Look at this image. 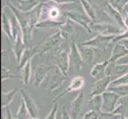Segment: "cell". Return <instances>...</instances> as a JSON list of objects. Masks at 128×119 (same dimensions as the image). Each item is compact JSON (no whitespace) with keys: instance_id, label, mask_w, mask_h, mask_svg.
I'll list each match as a JSON object with an SVG mask.
<instances>
[{"instance_id":"obj_1","label":"cell","mask_w":128,"mask_h":119,"mask_svg":"<svg viewBox=\"0 0 128 119\" xmlns=\"http://www.w3.org/2000/svg\"><path fill=\"white\" fill-rule=\"evenodd\" d=\"M103 97V106L102 111L106 113H112L120 101L121 96L116 94V92L107 91L102 95Z\"/></svg>"},{"instance_id":"obj_2","label":"cell","mask_w":128,"mask_h":119,"mask_svg":"<svg viewBox=\"0 0 128 119\" xmlns=\"http://www.w3.org/2000/svg\"><path fill=\"white\" fill-rule=\"evenodd\" d=\"M112 82V79L109 76H106L99 79L93 84L91 85L92 89L89 93V98H92L96 95H102L104 92L108 91V87Z\"/></svg>"},{"instance_id":"obj_3","label":"cell","mask_w":128,"mask_h":119,"mask_svg":"<svg viewBox=\"0 0 128 119\" xmlns=\"http://www.w3.org/2000/svg\"><path fill=\"white\" fill-rule=\"evenodd\" d=\"M84 81H85L84 78L83 76H75L74 78H72L71 82H70V83H69V85L66 87L63 91H61L58 95L55 97L54 99L52 101V103H57L58 99H60L61 97H63L64 95H65L66 94L70 93V92H72V91H75L82 90L83 86L84 85Z\"/></svg>"},{"instance_id":"obj_4","label":"cell","mask_w":128,"mask_h":119,"mask_svg":"<svg viewBox=\"0 0 128 119\" xmlns=\"http://www.w3.org/2000/svg\"><path fill=\"white\" fill-rule=\"evenodd\" d=\"M20 92L22 97V99L26 104V109H27V111L29 112L30 116L34 118H38L39 109L35 99L24 89H21Z\"/></svg>"},{"instance_id":"obj_5","label":"cell","mask_w":128,"mask_h":119,"mask_svg":"<svg viewBox=\"0 0 128 119\" xmlns=\"http://www.w3.org/2000/svg\"><path fill=\"white\" fill-rule=\"evenodd\" d=\"M84 102V91H79V94L75 97V99L70 103L69 114L72 119H77L79 114L82 109V106Z\"/></svg>"},{"instance_id":"obj_6","label":"cell","mask_w":128,"mask_h":119,"mask_svg":"<svg viewBox=\"0 0 128 119\" xmlns=\"http://www.w3.org/2000/svg\"><path fill=\"white\" fill-rule=\"evenodd\" d=\"M52 68V66L46 64H40L36 66L34 70V84L36 87L40 86Z\"/></svg>"},{"instance_id":"obj_7","label":"cell","mask_w":128,"mask_h":119,"mask_svg":"<svg viewBox=\"0 0 128 119\" xmlns=\"http://www.w3.org/2000/svg\"><path fill=\"white\" fill-rule=\"evenodd\" d=\"M126 74H128V64H118L113 66L111 69L108 68L106 76H111L113 81Z\"/></svg>"},{"instance_id":"obj_8","label":"cell","mask_w":128,"mask_h":119,"mask_svg":"<svg viewBox=\"0 0 128 119\" xmlns=\"http://www.w3.org/2000/svg\"><path fill=\"white\" fill-rule=\"evenodd\" d=\"M66 78H67V76H64L63 72H61L58 68L56 67L55 72L54 75H52L51 80H50V91H55L56 89H57V88L64 83Z\"/></svg>"},{"instance_id":"obj_9","label":"cell","mask_w":128,"mask_h":119,"mask_svg":"<svg viewBox=\"0 0 128 119\" xmlns=\"http://www.w3.org/2000/svg\"><path fill=\"white\" fill-rule=\"evenodd\" d=\"M54 61L55 64H56V67L63 72L64 76H67L69 69V62H68V57L67 54H65L64 52L60 54L56 58L54 59Z\"/></svg>"},{"instance_id":"obj_10","label":"cell","mask_w":128,"mask_h":119,"mask_svg":"<svg viewBox=\"0 0 128 119\" xmlns=\"http://www.w3.org/2000/svg\"><path fill=\"white\" fill-rule=\"evenodd\" d=\"M71 64L73 69L76 72H80L82 68L84 66V63L83 62L80 55L79 54L78 51L75 46L72 47V54H71Z\"/></svg>"},{"instance_id":"obj_11","label":"cell","mask_w":128,"mask_h":119,"mask_svg":"<svg viewBox=\"0 0 128 119\" xmlns=\"http://www.w3.org/2000/svg\"><path fill=\"white\" fill-rule=\"evenodd\" d=\"M87 104H91L93 107L94 111L96 112L100 113L102 111V106H103V97L102 95H96L92 98H90L87 101Z\"/></svg>"},{"instance_id":"obj_12","label":"cell","mask_w":128,"mask_h":119,"mask_svg":"<svg viewBox=\"0 0 128 119\" xmlns=\"http://www.w3.org/2000/svg\"><path fill=\"white\" fill-rule=\"evenodd\" d=\"M24 68L22 69V83L24 84H29L30 83V79H31V62L30 60L26 64L24 67Z\"/></svg>"},{"instance_id":"obj_13","label":"cell","mask_w":128,"mask_h":119,"mask_svg":"<svg viewBox=\"0 0 128 119\" xmlns=\"http://www.w3.org/2000/svg\"><path fill=\"white\" fill-rule=\"evenodd\" d=\"M18 91V88H14V89H12L7 92H5V91L2 92V96L5 98V102L2 104V107H9V106H10V104L13 102V100H14V98L16 95Z\"/></svg>"},{"instance_id":"obj_14","label":"cell","mask_w":128,"mask_h":119,"mask_svg":"<svg viewBox=\"0 0 128 119\" xmlns=\"http://www.w3.org/2000/svg\"><path fill=\"white\" fill-rule=\"evenodd\" d=\"M108 63H109L108 61H105V62H104V63L96 64L90 72L91 76L95 79L98 78V76H100V75L106 69L107 66L108 65Z\"/></svg>"},{"instance_id":"obj_15","label":"cell","mask_w":128,"mask_h":119,"mask_svg":"<svg viewBox=\"0 0 128 119\" xmlns=\"http://www.w3.org/2000/svg\"><path fill=\"white\" fill-rule=\"evenodd\" d=\"M30 114L26 107V104L24 103L23 99L21 100L20 106L18 110V112L15 115L16 119H29L30 118Z\"/></svg>"},{"instance_id":"obj_16","label":"cell","mask_w":128,"mask_h":119,"mask_svg":"<svg viewBox=\"0 0 128 119\" xmlns=\"http://www.w3.org/2000/svg\"><path fill=\"white\" fill-rule=\"evenodd\" d=\"M108 91H111L113 92H116V94L120 95L121 97L128 95V84L126 85H120L117 87H108Z\"/></svg>"},{"instance_id":"obj_17","label":"cell","mask_w":128,"mask_h":119,"mask_svg":"<svg viewBox=\"0 0 128 119\" xmlns=\"http://www.w3.org/2000/svg\"><path fill=\"white\" fill-rule=\"evenodd\" d=\"M128 84V74H126L124 76H122L120 77L118 79H116V80H113L110 86L111 87H117V86H120V85H126Z\"/></svg>"},{"instance_id":"obj_18","label":"cell","mask_w":128,"mask_h":119,"mask_svg":"<svg viewBox=\"0 0 128 119\" xmlns=\"http://www.w3.org/2000/svg\"><path fill=\"white\" fill-rule=\"evenodd\" d=\"M122 116L113 113L100 112L98 119H122Z\"/></svg>"},{"instance_id":"obj_19","label":"cell","mask_w":128,"mask_h":119,"mask_svg":"<svg viewBox=\"0 0 128 119\" xmlns=\"http://www.w3.org/2000/svg\"><path fill=\"white\" fill-rule=\"evenodd\" d=\"M100 113L96 112L94 110H91L88 112L85 113L82 117L78 118L77 119H98Z\"/></svg>"},{"instance_id":"obj_20","label":"cell","mask_w":128,"mask_h":119,"mask_svg":"<svg viewBox=\"0 0 128 119\" xmlns=\"http://www.w3.org/2000/svg\"><path fill=\"white\" fill-rule=\"evenodd\" d=\"M126 53V51L124 50L123 48H117L116 50H114V52H113V55L112 56L111 60H110V63H112L114 61H116V60H118L120 56L125 55Z\"/></svg>"},{"instance_id":"obj_21","label":"cell","mask_w":128,"mask_h":119,"mask_svg":"<svg viewBox=\"0 0 128 119\" xmlns=\"http://www.w3.org/2000/svg\"><path fill=\"white\" fill-rule=\"evenodd\" d=\"M57 109H58V103H55L54 106L51 109L48 115L44 118V119H56V113H57Z\"/></svg>"},{"instance_id":"obj_22","label":"cell","mask_w":128,"mask_h":119,"mask_svg":"<svg viewBox=\"0 0 128 119\" xmlns=\"http://www.w3.org/2000/svg\"><path fill=\"white\" fill-rule=\"evenodd\" d=\"M93 52H92L91 50H85L84 51V56H83V58L84 60H85L87 63H89L91 64L92 61H93Z\"/></svg>"},{"instance_id":"obj_23","label":"cell","mask_w":128,"mask_h":119,"mask_svg":"<svg viewBox=\"0 0 128 119\" xmlns=\"http://www.w3.org/2000/svg\"><path fill=\"white\" fill-rule=\"evenodd\" d=\"M22 79L21 77H19L17 75H12V74H8L6 73L5 71L2 70V81H5L6 79Z\"/></svg>"},{"instance_id":"obj_24","label":"cell","mask_w":128,"mask_h":119,"mask_svg":"<svg viewBox=\"0 0 128 119\" xmlns=\"http://www.w3.org/2000/svg\"><path fill=\"white\" fill-rule=\"evenodd\" d=\"M2 109L5 111V114H6V119H16L15 116L13 115V114L10 111V109L9 108V107H2Z\"/></svg>"},{"instance_id":"obj_25","label":"cell","mask_w":128,"mask_h":119,"mask_svg":"<svg viewBox=\"0 0 128 119\" xmlns=\"http://www.w3.org/2000/svg\"><path fill=\"white\" fill-rule=\"evenodd\" d=\"M61 116H62V119H72L71 118V116H70L69 113H68L65 107H62V113H61Z\"/></svg>"},{"instance_id":"obj_26","label":"cell","mask_w":128,"mask_h":119,"mask_svg":"<svg viewBox=\"0 0 128 119\" xmlns=\"http://www.w3.org/2000/svg\"><path fill=\"white\" fill-rule=\"evenodd\" d=\"M118 63H120V64H128V58L127 57L123 58L118 61Z\"/></svg>"},{"instance_id":"obj_27","label":"cell","mask_w":128,"mask_h":119,"mask_svg":"<svg viewBox=\"0 0 128 119\" xmlns=\"http://www.w3.org/2000/svg\"><path fill=\"white\" fill-rule=\"evenodd\" d=\"M2 119H6V114H5V111L2 109Z\"/></svg>"},{"instance_id":"obj_28","label":"cell","mask_w":128,"mask_h":119,"mask_svg":"<svg viewBox=\"0 0 128 119\" xmlns=\"http://www.w3.org/2000/svg\"><path fill=\"white\" fill-rule=\"evenodd\" d=\"M29 119H42V118H31V117H30Z\"/></svg>"},{"instance_id":"obj_29","label":"cell","mask_w":128,"mask_h":119,"mask_svg":"<svg viewBox=\"0 0 128 119\" xmlns=\"http://www.w3.org/2000/svg\"><path fill=\"white\" fill-rule=\"evenodd\" d=\"M125 45H126V47L128 48V42H126V43L125 44Z\"/></svg>"},{"instance_id":"obj_30","label":"cell","mask_w":128,"mask_h":119,"mask_svg":"<svg viewBox=\"0 0 128 119\" xmlns=\"http://www.w3.org/2000/svg\"><path fill=\"white\" fill-rule=\"evenodd\" d=\"M122 119H128V118H122Z\"/></svg>"},{"instance_id":"obj_31","label":"cell","mask_w":128,"mask_h":119,"mask_svg":"<svg viewBox=\"0 0 128 119\" xmlns=\"http://www.w3.org/2000/svg\"><path fill=\"white\" fill-rule=\"evenodd\" d=\"M59 119H62V116H61V117H60V118H59Z\"/></svg>"}]
</instances>
